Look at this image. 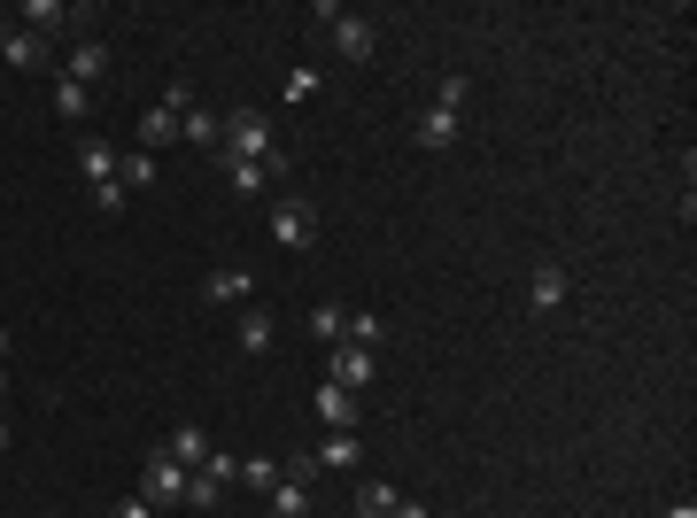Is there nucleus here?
I'll use <instances>...</instances> for the list:
<instances>
[{
  "mask_svg": "<svg viewBox=\"0 0 697 518\" xmlns=\"http://www.w3.org/2000/svg\"><path fill=\"white\" fill-rule=\"evenodd\" d=\"M217 163H272V171H287V156H279V140H272V117H264V109H233Z\"/></svg>",
  "mask_w": 697,
  "mask_h": 518,
  "instance_id": "nucleus-1",
  "label": "nucleus"
},
{
  "mask_svg": "<svg viewBox=\"0 0 697 518\" xmlns=\"http://www.w3.org/2000/svg\"><path fill=\"white\" fill-rule=\"evenodd\" d=\"M140 496H148L156 511H178V504H186V465H178L171 449H156V457L140 465Z\"/></svg>",
  "mask_w": 697,
  "mask_h": 518,
  "instance_id": "nucleus-2",
  "label": "nucleus"
},
{
  "mask_svg": "<svg viewBox=\"0 0 697 518\" xmlns=\"http://www.w3.org/2000/svg\"><path fill=\"white\" fill-rule=\"evenodd\" d=\"M272 240L279 248H311L318 240V209L311 201H272Z\"/></svg>",
  "mask_w": 697,
  "mask_h": 518,
  "instance_id": "nucleus-3",
  "label": "nucleus"
},
{
  "mask_svg": "<svg viewBox=\"0 0 697 518\" xmlns=\"http://www.w3.org/2000/svg\"><path fill=\"white\" fill-rule=\"evenodd\" d=\"M334 47H342L348 62H372V47H380V31H372V23H364V16H334Z\"/></svg>",
  "mask_w": 697,
  "mask_h": 518,
  "instance_id": "nucleus-4",
  "label": "nucleus"
},
{
  "mask_svg": "<svg viewBox=\"0 0 697 518\" xmlns=\"http://www.w3.org/2000/svg\"><path fill=\"white\" fill-rule=\"evenodd\" d=\"M62 78H70V86H101V78H109V47H101V39H78Z\"/></svg>",
  "mask_w": 697,
  "mask_h": 518,
  "instance_id": "nucleus-5",
  "label": "nucleus"
},
{
  "mask_svg": "<svg viewBox=\"0 0 697 518\" xmlns=\"http://www.w3.org/2000/svg\"><path fill=\"white\" fill-rule=\"evenodd\" d=\"M202 295H209V302H256V271L225 263V271H209V279H202Z\"/></svg>",
  "mask_w": 697,
  "mask_h": 518,
  "instance_id": "nucleus-6",
  "label": "nucleus"
},
{
  "mask_svg": "<svg viewBox=\"0 0 697 518\" xmlns=\"http://www.w3.org/2000/svg\"><path fill=\"white\" fill-rule=\"evenodd\" d=\"M318 418H326L334 434H356V395H348V387H334V379H326V387H318Z\"/></svg>",
  "mask_w": 697,
  "mask_h": 518,
  "instance_id": "nucleus-7",
  "label": "nucleus"
},
{
  "mask_svg": "<svg viewBox=\"0 0 697 518\" xmlns=\"http://www.w3.org/2000/svg\"><path fill=\"white\" fill-rule=\"evenodd\" d=\"M334 387H348V395H356V387H372V348H334Z\"/></svg>",
  "mask_w": 697,
  "mask_h": 518,
  "instance_id": "nucleus-8",
  "label": "nucleus"
},
{
  "mask_svg": "<svg viewBox=\"0 0 697 518\" xmlns=\"http://www.w3.org/2000/svg\"><path fill=\"white\" fill-rule=\"evenodd\" d=\"M0 62L39 70V62H47V39H39V31H0Z\"/></svg>",
  "mask_w": 697,
  "mask_h": 518,
  "instance_id": "nucleus-9",
  "label": "nucleus"
},
{
  "mask_svg": "<svg viewBox=\"0 0 697 518\" xmlns=\"http://www.w3.org/2000/svg\"><path fill=\"white\" fill-rule=\"evenodd\" d=\"M272 333H279V326H272V318H264L256 302H248V310H240V326H233V341H240V356H264V348H272Z\"/></svg>",
  "mask_w": 697,
  "mask_h": 518,
  "instance_id": "nucleus-10",
  "label": "nucleus"
},
{
  "mask_svg": "<svg viewBox=\"0 0 697 518\" xmlns=\"http://www.w3.org/2000/svg\"><path fill=\"white\" fill-rule=\"evenodd\" d=\"M178 132H186L194 148H209V156L225 148V117H209V109H186V117H178Z\"/></svg>",
  "mask_w": 697,
  "mask_h": 518,
  "instance_id": "nucleus-11",
  "label": "nucleus"
},
{
  "mask_svg": "<svg viewBox=\"0 0 697 518\" xmlns=\"http://www.w3.org/2000/svg\"><path fill=\"white\" fill-rule=\"evenodd\" d=\"M164 449H171V457L186 465V472H202V465H209V434H202V426H178V434L164 441Z\"/></svg>",
  "mask_w": 697,
  "mask_h": 518,
  "instance_id": "nucleus-12",
  "label": "nucleus"
},
{
  "mask_svg": "<svg viewBox=\"0 0 697 518\" xmlns=\"http://www.w3.org/2000/svg\"><path fill=\"white\" fill-rule=\"evenodd\" d=\"M78 171L94 178V186H109V178H117V148H109V140H78Z\"/></svg>",
  "mask_w": 697,
  "mask_h": 518,
  "instance_id": "nucleus-13",
  "label": "nucleus"
},
{
  "mask_svg": "<svg viewBox=\"0 0 697 518\" xmlns=\"http://www.w3.org/2000/svg\"><path fill=\"white\" fill-rule=\"evenodd\" d=\"M566 295H573V287H566V271H558V263H542V271H534V287H527V302H534V310H558Z\"/></svg>",
  "mask_w": 697,
  "mask_h": 518,
  "instance_id": "nucleus-14",
  "label": "nucleus"
},
{
  "mask_svg": "<svg viewBox=\"0 0 697 518\" xmlns=\"http://www.w3.org/2000/svg\"><path fill=\"white\" fill-rule=\"evenodd\" d=\"M225 178H233V193H272V178H287V171H272V163H225Z\"/></svg>",
  "mask_w": 697,
  "mask_h": 518,
  "instance_id": "nucleus-15",
  "label": "nucleus"
},
{
  "mask_svg": "<svg viewBox=\"0 0 697 518\" xmlns=\"http://www.w3.org/2000/svg\"><path fill=\"white\" fill-rule=\"evenodd\" d=\"M171 140H178V117H171V109H164V101H156V109L140 117V148L156 156V148H171Z\"/></svg>",
  "mask_w": 697,
  "mask_h": 518,
  "instance_id": "nucleus-16",
  "label": "nucleus"
},
{
  "mask_svg": "<svg viewBox=\"0 0 697 518\" xmlns=\"http://www.w3.org/2000/svg\"><path fill=\"white\" fill-rule=\"evenodd\" d=\"M395 504H403V496H395L387 480H356V511L364 518H395Z\"/></svg>",
  "mask_w": 697,
  "mask_h": 518,
  "instance_id": "nucleus-17",
  "label": "nucleus"
},
{
  "mask_svg": "<svg viewBox=\"0 0 697 518\" xmlns=\"http://www.w3.org/2000/svg\"><path fill=\"white\" fill-rule=\"evenodd\" d=\"M303 511H311V488L279 472V480H272V518H303Z\"/></svg>",
  "mask_w": 697,
  "mask_h": 518,
  "instance_id": "nucleus-18",
  "label": "nucleus"
},
{
  "mask_svg": "<svg viewBox=\"0 0 697 518\" xmlns=\"http://www.w3.org/2000/svg\"><path fill=\"white\" fill-rule=\"evenodd\" d=\"M311 457H318V472H348V465L364 457V441H356V434H334V441H326V449H311Z\"/></svg>",
  "mask_w": 697,
  "mask_h": 518,
  "instance_id": "nucleus-19",
  "label": "nucleus"
},
{
  "mask_svg": "<svg viewBox=\"0 0 697 518\" xmlns=\"http://www.w3.org/2000/svg\"><path fill=\"white\" fill-rule=\"evenodd\" d=\"M311 333H318L326 348H342L348 341V310L342 302H318V310H311Z\"/></svg>",
  "mask_w": 697,
  "mask_h": 518,
  "instance_id": "nucleus-20",
  "label": "nucleus"
},
{
  "mask_svg": "<svg viewBox=\"0 0 697 518\" xmlns=\"http://www.w3.org/2000/svg\"><path fill=\"white\" fill-rule=\"evenodd\" d=\"M419 140H426V148H458V117H450V109H426V117H419Z\"/></svg>",
  "mask_w": 697,
  "mask_h": 518,
  "instance_id": "nucleus-21",
  "label": "nucleus"
},
{
  "mask_svg": "<svg viewBox=\"0 0 697 518\" xmlns=\"http://www.w3.org/2000/svg\"><path fill=\"white\" fill-rule=\"evenodd\" d=\"M186 504H194V511H217V504H225V480H217V472H186Z\"/></svg>",
  "mask_w": 697,
  "mask_h": 518,
  "instance_id": "nucleus-22",
  "label": "nucleus"
},
{
  "mask_svg": "<svg viewBox=\"0 0 697 518\" xmlns=\"http://www.w3.org/2000/svg\"><path fill=\"white\" fill-rule=\"evenodd\" d=\"M117 186H156V156H148V148L117 156Z\"/></svg>",
  "mask_w": 697,
  "mask_h": 518,
  "instance_id": "nucleus-23",
  "label": "nucleus"
},
{
  "mask_svg": "<svg viewBox=\"0 0 697 518\" xmlns=\"http://www.w3.org/2000/svg\"><path fill=\"white\" fill-rule=\"evenodd\" d=\"M86 109H94V93H86V86H70V78H62V86H55V117H62V124H78V117H86Z\"/></svg>",
  "mask_w": 697,
  "mask_h": 518,
  "instance_id": "nucleus-24",
  "label": "nucleus"
},
{
  "mask_svg": "<svg viewBox=\"0 0 697 518\" xmlns=\"http://www.w3.org/2000/svg\"><path fill=\"white\" fill-rule=\"evenodd\" d=\"M380 341H387V326H380L372 310H356V318H348V348H380Z\"/></svg>",
  "mask_w": 697,
  "mask_h": 518,
  "instance_id": "nucleus-25",
  "label": "nucleus"
},
{
  "mask_svg": "<svg viewBox=\"0 0 697 518\" xmlns=\"http://www.w3.org/2000/svg\"><path fill=\"white\" fill-rule=\"evenodd\" d=\"M311 93H318V70H311V62H295V70H287V86H279V101H311Z\"/></svg>",
  "mask_w": 697,
  "mask_h": 518,
  "instance_id": "nucleus-26",
  "label": "nucleus"
},
{
  "mask_svg": "<svg viewBox=\"0 0 697 518\" xmlns=\"http://www.w3.org/2000/svg\"><path fill=\"white\" fill-rule=\"evenodd\" d=\"M465 101H473V86H465V78H442V86H434V109H450V117H458Z\"/></svg>",
  "mask_w": 697,
  "mask_h": 518,
  "instance_id": "nucleus-27",
  "label": "nucleus"
},
{
  "mask_svg": "<svg viewBox=\"0 0 697 518\" xmlns=\"http://www.w3.org/2000/svg\"><path fill=\"white\" fill-rule=\"evenodd\" d=\"M240 480H248V488H272V480H279V457H240Z\"/></svg>",
  "mask_w": 697,
  "mask_h": 518,
  "instance_id": "nucleus-28",
  "label": "nucleus"
},
{
  "mask_svg": "<svg viewBox=\"0 0 697 518\" xmlns=\"http://www.w3.org/2000/svg\"><path fill=\"white\" fill-rule=\"evenodd\" d=\"M23 23H39V31H62V8H55V0H23Z\"/></svg>",
  "mask_w": 697,
  "mask_h": 518,
  "instance_id": "nucleus-29",
  "label": "nucleus"
},
{
  "mask_svg": "<svg viewBox=\"0 0 697 518\" xmlns=\"http://www.w3.org/2000/svg\"><path fill=\"white\" fill-rule=\"evenodd\" d=\"M109 518H156V504H148V496H125V504H117Z\"/></svg>",
  "mask_w": 697,
  "mask_h": 518,
  "instance_id": "nucleus-30",
  "label": "nucleus"
},
{
  "mask_svg": "<svg viewBox=\"0 0 697 518\" xmlns=\"http://www.w3.org/2000/svg\"><path fill=\"white\" fill-rule=\"evenodd\" d=\"M659 518H697V504H667V511H659Z\"/></svg>",
  "mask_w": 697,
  "mask_h": 518,
  "instance_id": "nucleus-31",
  "label": "nucleus"
},
{
  "mask_svg": "<svg viewBox=\"0 0 697 518\" xmlns=\"http://www.w3.org/2000/svg\"><path fill=\"white\" fill-rule=\"evenodd\" d=\"M0 363H8V333H0Z\"/></svg>",
  "mask_w": 697,
  "mask_h": 518,
  "instance_id": "nucleus-32",
  "label": "nucleus"
},
{
  "mask_svg": "<svg viewBox=\"0 0 697 518\" xmlns=\"http://www.w3.org/2000/svg\"><path fill=\"white\" fill-rule=\"evenodd\" d=\"M0 449H8V426H0Z\"/></svg>",
  "mask_w": 697,
  "mask_h": 518,
  "instance_id": "nucleus-33",
  "label": "nucleus"
}]
</instances>
